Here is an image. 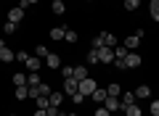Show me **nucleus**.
<instances>
[{"mask_svg": "<svg viewBox=\"0 0 159 116\" xmlns=\"http://www.w3.org/2000/svg\"><path fill=\"white\" fill-rule=\"evenodd\" d=\"M77 90H80V82H77V79H64V95H69V98H72Z\"/></svg>", "mask_w": 159, "mask_h": 116, "instance_id": "obj_4", "label": "nucleus"}, {"mask_svg": "<svg viewBox=\"0 0 159 116\" xmlns=\"http://www.w3.org/2000/svg\"><path fill=\"white\" fill-rule=\"evenodd\" d=\"M40 84V74L37 71H29V77H27V87H37Z\"/></svg>", "mask_w": 159, "mask_h": 116, "instance_id": "obj_19", "label": "nucleus"}, {"mask_svg": "<svg viewBox=\"0 0 159 116\" xmlns=\"http://www.w3.org/2000/svg\"><path fill=\"white\" fill-rule=\"evenodd\" d=\"M61 74H64V79H74V66H64Z\"/></svg>", "mask_w": 159, "mask_h": 116, "instance_id": "obj_28", "label": "nucleus"}, {"mask_svg": "<svg viewBox=\"0 0 159 116\" xmlns=\"http://www.w3.org/2000/svg\"><path fill=\"white\" fill-rule=\"evenodd\" d=\"M106 92H109V98H119V84H109Z\"/></svg>", "mask_w": 159, "mask_h": 116, "instance_id": "obj_27", "label": "nucleus"}, {"mask_svg": "<svg viewBox=\"0 0 159 116\" xmlns=\"http://www.w3.org/2000/svg\"><path fill=\"white\" fill-rule=\"evenodd\" d=\"M51 92H53V90L48 87L45 82H40V84H37V95H43V98H48V95H51Z\"/></svg>", "mask_w": 159, "mask_h": 116, "instance_id": "obj_25", "label": "nucleus"}, {"mask_svg": "<svg viewBox=\"0 0 159 116\" xmlns=\"http://www.w3.org/2000/svg\"><path fill=\"white\" fill-rule=\"evenodd\" d=\"M88 3H93V0H88Z\"/></svg>", "mask_w": 159, "mask_h": 116, "instance_id": "obj_43", "label": "nucleus"}, {"mask_svg": "<svg viewBox=\"0 0 159 116\" xmlns=\"http://www.w3.org/2000/svg\"><path fill=\"white\" fill-rule=\"evenodd\" d=\"M125 116H143V111L133 103V105H127V108H125Z\"/></svg>", "mask_w": 159, "mask_h": 116, "instance_id": "obj_23", "label": "nucleus"}, {"mask_svg": "<svg viewBox=\"0 0 159 116\" xmlns=\"http://www.w3.org/2000/svg\"><path fill=\"white\" fill-rule=\"evenodd\" d=\"M148 116H154V114H148Z\"/></svg>", "mask_w": 159, "mask_h": 116, "instance_id": "obj_44", "label": "nucleus"}, {"mask_svg": "<svg viewBox=\"0 0 159 116\" xmlns=\"http://www.w3.org/2000/svg\"><path fill=\"white\" fill-rule=\"evenodd\" d=\"M64 34H66V29H64V27H53L51 29V40H56V42H58V40H64Z\"/></svg>", "mask_w": 159, "mask_h": 116, "instance_id": "obj_17", "label": "nucleus"}, {"mask_svg": "<svg viewBox=\"0 0 159 116\" xmlns=\"http://www.w3.org/2000/svg\"><path fill=\"white\" fill-rule=\"evenodd\" d=\"M16 61L27 63V61H29V53H24V50H19V53H16Z\"/></svg>", "mask_w": 159, "mask_h": 116, "instance_id": "obj_34", "label": "nucleus"}, {"mask_svg": "<svg viewBox=\"0 0 159 116\" xmlns=\"http://www.w3.org/2000/svg\"><path fill=\"white\" fill-rule=\"evenodd\" d=\"M135 98H138V100L151 98V87H148V84H141V87H135Z\"/></svg>", "mask_w": 159, "mask_h": 116, "instance_id": "obj_9", "label": "nucleus"}, {"mask_svg": "<svg viewBox=\"0 0 159 116\" xmlns=\"http://www.w3.org/2000/svg\"><path fill=\"white\" fill-rule=\"evenodd\" d=\"M148 13H151L154 21H159V0H151V3H148Z\"/></svg>", "mask_w": 159, "mask_h": 116, "instance_id": "obj_15", "label": "nucleus"}, {"mask_svg": "<svg viewBox=\"0 0 159 116\" xmlns=\"http://www.w3.org/2000/svg\"><path fill=\"white\" fill-rule=\"evenodd\" d=\"M98 55H101V63H111L114 61V48H101Z\"/></svg>", "mask_w": 159, "mask_h": 116, "instance_id": "obj_6", "label": "nucleus"}, {"mask_svg": "<svg viewBox=\"0 0 159 116\" xmlns=\"http://www.w3.org/2000/svg\"><path fill=\"white\" fill-rule=\"evenodd\" d=\"M58 116H64V114H58Z\"/></svg>", "mask_w": 159, "mask_h": 116, "instance_id": "obj_46", "label": "nucleus"}, {"mask_svg": "<svg viewBox=\"0 0 159 116\" xmlns=\"http://www.w3.org/2000/svg\"><path fill=\"white\" fill-rule=\"evenodd\" d=\"M45 55H48V48L45 45H37V58H45Z\"/></svg>", "mask_w": 159, "mask_h": 116, "instance_id": "obj_37", "label": "nucleus"}, {"mask_svg": "<svg viewBox=\"0 0 159 116\" xmlns=\"http://www.w3.org/2000/svg\"><path fill=\"white\" fill-rule=\"evenodd\" d=\"M127 53H130V50H127L125 45H114V58H127Z\"/></svg>", "mask_w": 159, "mask_h": 116, "instance_id": "obj_20", "label": "nucleus"}, {"mask_svg": "<svg viewBox=\"0 0 159 116\" xmlns=\"http://www.w3.org/2000/svg\"><path fill=\"white\" fill-rule=\"evenodd\" d=\"M27 3H29V6H34V3H37V0H27Z\"/></svg>", "mask_w": 159, "mask_h": 116, "instance_id": "obj_41", "label": "nucleus"}, {"mask_svg": "<svg viewBox=\"0 0 159 116\" xmlns=\"http://www.w3.org/2000/svg\"><path fill=\"white\" fill-rule=\"evenodd\" d=\"M141 40H143V29H138V32L133 34V37H127V40H125V42H122V45H125L127 50H135L138 45H141Z\"/></svg>", "mask_w": 159, "mask_h": 116, "instance_id": "obj_2", "label": "nucleus"}, {"mask_svg": "<svg viewBox=\"0 0 159 116\" xmlns=\"http://www.w3.org/2000/svg\"><path fill=\"white\" fill-rule=\"evenodd\" d=\"M93 48H96V50L103 48V37H101V34H98V37H93Z\"/></svg>", "mask_w": 159, "mask_h": 116, "instance_id": "obj_36", "label": "nucleus"}, {"mask_svg": "<svg viewBox=\"0 0 159 116\" xmlns=\"http://www.w3.org/2000/svg\"><path fill=\"white\" fill-rule=\"evenodd\" d=\"M96 116H111V111H109L106 105H98V108H96Z\"/></svg>", "mask_w": 159, "mask_h": 116, "instance_id": "obj_33", "label": "nucleus"}, {"mask_svg": "<svg viewBox=\"0 0 159 116\" xmlns=\"http://www.w3.org/2000/svg\"><path fill=\"white\" fill-rule=\"evenodd\" d=\"M151 114L159 116V100H154V103H151Z\"/></svg>", "mask_w": 159, "mask_h": 116, "instance_id": "obj_39", "label": "nucleus"}, {"mask_svg": "<svg viewBox=\"0 0 159 116\" xmlns=\"http://www.w3.org/2000/svg\"><path fill=\"white\" fill-rule=\"evenodd\" d=\"M21 19H24V8H11V11H8V21H13V24H19V21H21Z\"/></svg>", "mask_w": 159, "mask_h": 116, "instance_id": "obj_5", "label": "nucleus"}, {"mask_svg": "<svg viewBox=\"0 0 159 116\" xmlns=\"http://www.w3.org/2000/svg\"><path fill=\"white\" fill-rule=\"evenodd\" d=\"M3 32H6V34H13V32H16V24H13V21H6V27H3Z\"/></svg>", "mask_w": 159, "mask_h": 116, "instance_id": "obj_32", "label": "nucleus"}, {"mask_svg": "<svg viewBox=\"0 0 159 116\" xmlns=\"http://www.w3.org/2000/svg\"><path fill=\"white\" fill-rule=\"evenodd\" d=\"M53 13H58V16L66 13V3H64V0H53Z\"/></svg>", "mask_w": 159, "mask_h": 116, "instance_id": "obj_21", "label": "nucleus"}, {"mask_svg": "<svg viewBox=\"0 0 159 116\" xmlns=\"http://www.w3.org/2000/svg\"><path fill=\"white\" fill-rule=\"evenodd\" d=\"M141 63H143V58H141L138 53H133V50H130V53H127V58H125V66H127V69H138Z\"/></svg>", "mask_w": 159, "mask_h": 116, "instance_id": "obj_3", "label": "nucleus"}, {"mask_svg": "<svg viewBox=\"0 0 159 116\" xmlns=\"http://www.w3.org/2000/svg\"><path fill=\"white\" fill-rule=\"evenodd\" d=\"M34 100H37V108H48V105H51V103H48V98H43V95H37Z\"/></svg>", "mask_w": 159, "mask_h": 116, "instance_id": "obj_31", "label": "nucleus"}, {"mask_svg": "<svg viewBox=\"0 0 159 116\" xmlns=\"http://www.w3.org/2000/svg\"><path fill=\"white\" fill-rule=\"evenodd\" d=\"M16 98H19V100H27V98H29V87H27V84L16 87Z\"/></svg>", "mask_w": 159, "mask_h": 116, "instance_id": "obj_22", "label": "nucleus"}, {"mask_svg": "<svg viewBox=\"0 0 159 116\" xmlns=\"http://www.w3.org/2000/svg\"><path fill=\"white\" fill-rule=\"evenodd\" d=\"M45 61H48V66H51V69H58V66H61V58H58L56 53H48Z\"/></svg>", "mask_w": 159, "mask_h": 116, "instance_id": "obj_14", "label": "nucleus"}, {"mask_svg": "<svg viewBox=\"0 0 159 116\" xmlns=\"http://www.w3.org/2000/svg\"><path fill=\"white\" fill-rule=\"evenodd\" d=\"M122 3H125V0H122Z\"/></svg>", "mask_w": 159, "mask_h": 116, "instance_id": "obj_47", "label": "nucleus"}, {"mask_svg": "<svg viewBox=\"0 0 159 116\" xmlns=\"http://www.w3.org/2000/svg\"><path fill=\"white\" fill-rule=\"evenodd\" d=\"M101 37H103V48H114L117 45V37L111 32H101Z\"/></svg>", "mask_w": 159, "mask_h": 116, "instance_id": "obj_13", "label": "nucleus"}, {"mask_svg": "<svg viewBox=\"0 0 159 116\" xmlns=\"http://www.w3.org/2000/svg\"><path fill=\"white\" fill-rule=\"evenodd\" d=\"M114 66H117V69H127L125 66V58H114Z\"/></svg>", "mask_w": 159, "mask_h": 116, "instance_id": "obj_38", "label": "nucleus"}, {"mask_svg": "<svg viewBox=\"0 0 159 116\" xmlns=\"http://www.w3.org/2000/svg\"><path fill=\"white\" fill-rule=\"evenodd\" d=\"M48 103H51V105H56V108H58V105L64 103V92H61V90H56V92H51V95H48Z\"/></svg>", "mask_w": 159, "mask_h": 116, "instance_id": "obj_10", "label": "nucleus"}, {"mask_svg": "<svg viewBox=\"0 0 159 116\" xmlns=\"http://www.w3.org/2000/svg\"><path fill=\"white\" fill-rule=\"evenodd\" d=\"M13 58H16V55H13V50L8 48V45H3V48H0V61H3V63H11Z\"/></svg>", "mask_w": 159, "mask_h": 116, "instance_id": "obj_8", "label": "nucleus"}, {"mask_svg": "<svg viewBox=\"0 0 159 116\" xmlns=\"http://www.w3.org/2000/svg\"><path fill=\"white\" fill-rule=\"evenodd\" d=\"M74 79H77V82L80 79H88V66L85 63H77V66H74Z\"/></svg>", "mask_w": 159, "mask_h": 116, "instance_id": "obj_11", "label": "nucleus"}, {"mask_svg": "<svg viewBox=\"0 0 159 116\" xmlns=\"http://www.w3.org/2000/svg\"><path fill=\"white\" fill-rule=\"evenodd\" d=\"M64 40H66V42H77V40H80V34L74 32V29H66V34H64Z\"/></svg>", "mask_w": 159, "mask_h": 116, "instance_id": "obj_26", "label": "nucleus"}, {"mask_svg": "<svg viewBox=\"0 0 159 116\" xmlns=\"http://www.w3.org/2000/svg\"><path fill=\"white\" fill-rule=\"evenodd\" d=\"M90 98H93V100H98V103H101V105H103V100H106V98H109V92H106V87H96V92H93V95H90Z\"/></svg>", "mask_w": 159, "mask_h": 116, "instance_id": "obj_12", "label": "nucleus"}, {"mask_svg": "<svg viewBox=\"0 0 159 116\" xmlns=\"http://www.w3.org/2000/svg\"><path fill=\"white\" fill-rule=\"evenodd\" d=\"M138 6H141V0H125V8H127V11H138Z\"/></svg>", "mask_w": 159, "mask_h": 116, "instance_id": "obj_29", "label": "nucleus"}, {"mask_svg": "<svg viewBox=\"0 0 159 116\" xmlns=\"http://www.w3.org/2000/svg\"><path fill=\"white\" fill-rule=\"evenodd\" d=\"M27 69H29V71H37V69H40V58H37V55H34V58L29 55V61H27Z\"/></svg>", "mask_w": 159, "mask_h": 116, "instance_id": "obj_24", "label": "nucleus"}, {"mask_svg": "<svg viewBox=\"0 0 159 116\" xmlns=\"http://www.w3.org/2000/svg\"><path fill=\"white\" fill-rule=\"evenodd\" d=\"M82 100H85V95H82V92H80V90H77V92L72 95V103H77V105H80V103H82Z\"/></svg>", "mask_w": 159, "mask_h": 116, "instance_id": "obj_35", "label": "nucleus"}, {"mask_svg": "<svg viewBox=\"0 0 159 116\" xmlns=\"http://www.w3.org/2000/svg\"><path fill=\"white\" fill-rule=\"evenodd\" d=\"M13 84H16V87L27 84V77H24V74H13Z\"/></svg>", "mask_w": 159, "mask_h": 116, "instance_id": "obj_30", "label": "nucleus"}, {"mask_svg": "<svg viewBox=\"0 0 159 116\" xmlns=\"http://www.w3.org/2000/svg\"><path fill=\"white\" fill-rule=\"evenodd\" d=\"M66 116H77V114H66Z\"/></svg>", "mask_w": 159, "mask_h": 116, "instance_id": "obj_42", "label": "nucleus"}, {"mask_svg": "<svg viewBox=\"0 0 159 116\" xmlns=\"http://www.w3.org/2000/svg\"><path fill=\"white\" fill-rule=\"evenodd\" d=\"M85 58H88V63H101V55H98V50H96V48H90V50H88V55H85Z\"/></svg>", "mask_w": 159, "mask_h": 116, "instance_id": "obj_18", "label": "nucleus"}, {"mask_svg": "<svg viewBox=\"0 0 159 116\" xmlns=\"http://www.w3.org/2000/svg\"><path fill=\"white\" fill-rule=\"evenodd\" d=\"M119 100H122V108H127V105H133L138 98H135V92H125V95H122Z\"/></svg>", "mask_w": 159, "mask_h": 116, "instance_id": "obj_16", "label": "nucleus"}, {"mask_svg": "<svg viewBox=\"0 0 159 116\" xmlns=\"http://www.w3.org/2000/svg\"><path fill=\"white\" fill-rule=\"evenodd\" d=\"M103 105H106L111 114H114V111H122V100H119V98H106V100H103Z\"/></svg>", "mask_w": 159, "mask_h": 116, "instance_id": "obj_7", "label": "nucleus"}, {"mask_svg": "<svg viewBox=\"0 0 159 116\" xmlns=\"http://www.w3.org/2000/svg\"><path fill=\"white\" fill-rule=\"evenodd\" d=\"M96 87H98L96 79H90V77H88V79H80V92L85 95V98H90V95L96 92Z\"/></svg>", "mask_w": 159, "mask_h": 116, "instance_id": "obj_1", "label": "nucleus"}, {"mask_svg": "<svg viewBox=\"0 0 159 116\" xmlns=\"http://www.w3.org/2000/svg\"><path fill=\"white\" fill-rule=\"evenodd\" d=\"M11 116H16V114H11Z\"/></svg>", "mask_w": 159, "mask_h": 116, "instance_id": "obj_45", "label": "nucleus"}, {"mask_svg": "<svg viewBox=\"0 0 159 116\" xmlns=\"http://www.w3.org/2000/svg\"><path fill=\"white\" fill-rule=\"evenodd\" d=\"M34 116H48V111L45 108H37V111H34Z\"/></svg>", "mask_w": 159, "mask_h": 116, "instance_id": "obj_40", "label": "nucleus"}]
</instances>
